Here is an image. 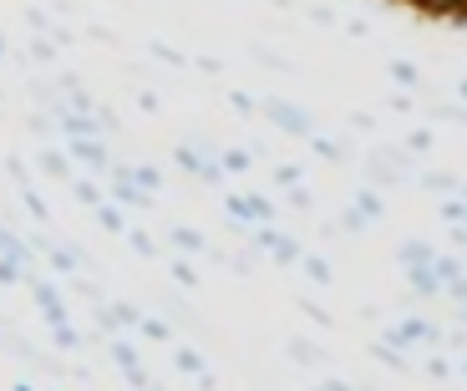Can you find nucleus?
<instances>
[{"label":"nucleus","mask_w":467,"mask_h":391,"mask_svg":"<svg viewBox=\"0 0 467 391\" xmlns=\"http://www.w3.org/2000/svg\"><path fill=\"white\" fill-rule=\"evenodd\" d=\"M259 118H265L275 132H285V138H300V142L316 132V112H305L300 102H290V97H280V92L259 97Z\"/></svg>","instance_id":"f257e3e1"},{"label":"nucleus","mask_w":467,"mask_h":391,"mask_svg":"<svg viewBox=\"0 0 467 391\" xmlns=\"http://www.w3.org/2000/svg\"><path fill=\"white\" fill-rule=\"evenodd\" d=\"M244 244H254V249H265L269 254V264H285V270H295L300 264V254H305V244L295 234H280L275 224H254L244 234Z\"/></svg>","instance_id":"f03ea898"},{"label":"nucleus","mask_w":467,"mask_h":391,"mask_svg":"<svg viewBox=\"0 0 467 391\" xmlns=\"http://www.w3.org/2000/svg\"><path fill=\"white\" fill-rule=\"evenodd\" d=\"M223 213H229V224H275V203L265 193H223Z\"/></svg>","instance_id":"7ed1b4c3"},{"label":"nucleus","mask_w":467,"mask_h":391,"mask_svg":"<svg viewBox=\"0 0 467 391\" xmlns=\"http://www.w3.org/2000/svg\"><path fill=\"white\" fill-rule=\"evenodd\" d=\"M107 355H112V366L122 371V381H128L132 391H148V366H142V355L132 341H122V335H107Z\"/></svg>","instance_id":"20e7f679"},{"label":"nucleus","mask_w":467,"mask_h":391,"mask_svg":"<svg viewBox=\"0 0 467 391\" xmlns=\"http://www.w3.org/2000/svg\"><path fill=\"white\" fill-rule=\"evenodd\" d=\"M67 158L77 168H87V173H97V178H107V168H112L107 138H67Z\"/></svg>","instance_id":"39448f33"},{"label":"nucleus","mask_w":467,"mask_h":391,"mask_svg":"<svg viewBox=\"0 0 467 391\" xmlns=\"http://www.w3.org/2000/svg\"><path fill=\"white\" fill-rule=\"evenodd\" d=\"M26 290H31V305L47 315V325H57V320H71L67 315V300H61V284L57 280H41V274H26Z\"/></svg>","instance_id":"423d86ee"},{"label":"nucleus","mask_w":467,"mask_h":391,"mask_svg":"<svg viewBox=\"0 0 467 391\" xmlns=\"http://www.w3.org/2000/svg\"><path fill=\"white\" fill-rule=\"evenodd\" d=\"M432 274H437V284H442V295H452V305H462V290H467V280H462V254H447V249H432Z\"/></svg>","instance_id":"0eeeda50"},{"label":"nucleus","mask_w":467,"mask_h":391,"mask_svg":"<svg viewBox=\"0 0 467 391\" xmlns=\"http://www.w3.org/2000/svg\"><path fill=\"white\" fill-rule=\"evenodd\" d=\"M0 351H11L21 366H41V355H47L31 335L21 331V325H16V320H5V315H0Z\"/></svg>","instance_id":"6e6552de"},{"label":"nucleus","mask_w":467,"mask_h":391,"mask_svg":"<svg viewBox=\"0 0 467 391\" xmlns=\"http://www.w3.org/2000/svg\"><path fill=\"white\" fill-rule=\"evenodd\" d=\"M310 153L316 158H326V163H336V168H356V148H350L346 138H326V132H310Z\"/></svg>","instance_id":"1a4fd4ad"},{"label":"nucleus","mask_w":467,"mask_h":391,"mask_svg":"<svg viewBox=\"0 0 467 391\" xmlns=\"http://www.w3.org/2000/svg\"><path fill=\"white\" fill-rule=\"evenodd\" d=\"M168 244H173L178 254H183V260H203L213 239L203 234V229H193V224H173V229H168Z\"/></svg>","instance_id":"9d476101"},{"label":"nucleus","mask_w":467,"mask_h":391,"mask_svg":"<svg viewBox=\"0 0 467 391\" xmlns=\"http://www.w3.org/2000/svg\"><path fill=\"white\" fill-rule=\"evenodd\" d=\"M11 61H21V67H36V71H57L61 46H57V41H47V36H31V41H26V57H11Z\"/></svg>","instance_id":"9b49d317"},{"label":"nucleus","mask_w":467,"mask_h":391,"mask_svg":"<svg viewBox=\"0 0 467 391\" xmlns=\"http://www.w3.org/2000/svg\"><path fill=\"white\" fill-rule=\"evenodd\" d=\"M285 355H290L295 366H305V371L330 366V351H320V345H316V341H305V335H290V341H285Z\"/></svg>","instance_id":"f8f14e48"},{"label":"nucleus","mask_w":467,"mask_h":391,"mask_svg":"<svg viewBox=\"0 0 467 391\" xmlns=\"http://www.w3.org/2000/svg\"><path fill=\"white\" fill-rule=\"evenodd\" d=\"M71 158H67V148H41V153H36V173L41 178H57V183H67V178H77L71 173Z\"/></svg>","instance_id":"ddd939ff"},{"label":"nucleus","mask_w":467,"mask_h":391,"mask_svg":"<svg viewBox=\"0 0 467 391\" xmlns=\"http://www.w3.org/2000/svg\"><path fill=\"white\" fill-rule=\"evenodd\" d=\"M249 61H259V67L280 71V77H295V61L285 57V51H275L269 41H249Z\"/></svg>","instance_id":"4468645a"},{"label":"nucleus","mask_w":467,"mask_h":391,"mask_svg":"<svg viewBox=\"0 0 467 391\" xmlns=\"http://www.w3.org/2000/svg\"><path fill=\"white\" fill-rule=\"evenodd\" d=\"M295 270H305V280H310V284H320V290H330V284H336V264H330V260H320V254H310V249L300 254V264H295Z\"/></svg>","instance_id":"2eb2a0df"},{"label":"nucleus","mask_w":467,"mask_h":391,"mask_svg":"<svg viewBox=\"0 0 467 391\" xmlns=\"http://www.w3.org/2000/svg\"><path fill=\"white\" fill-rule=\"evenodd\" d=\"M350 209L361 213V219H366L371 229L386 219V209H381V189H356V193H350Z\"/></svg>","instance_id":"dca6fc26"},{"label":"nucleus","mask_w":467,"mask_h":391,"mask_svg":"<svg viewBox=\"0 0 467 391\" xmlns=\"http://www.w3.org/2000/svg\"><path fill=\"white\" fill-rule=\"evenodd\" d=\"M407 284H411V295H417V300H437V295H442V284H437L432 264H411V270H407Z\"/></svg>","instance_id":"f3484780"},{"label":"nucleus","mask_w":467,"mask_h":391,"mask_svg":"<svg viewBox=\"0 0 467 391\" xmlns=\"http://www.w3.org/2000/svg\"><path fill=\"white\" fill-rule=\"evenodd\" d=\"M366 351H371V361H381V366H391V371H411V366H417V361H411L407 351H397V345H386L381 335H376V341H366Z\"/></svg>","instance_id":"a211bd4d"},{"label":"nucleus","mask_w":467,"mask_h":391,"mask_svg":"<svg viewBox=\"0 0 467 391\" xmlns=\"http://www.w3.org/2000/svg\"><path fill=\"white\" fill-rule=\"evenodd\" d=\"M138 335H142V341H152V345H173L178 325H173V320H163V315H142L138 320Z\"/></svg>","instance_id":"6ab92c4d"},{"label":"nucleus","mask_w":467,"mask_h":391,"mask_svg":"<svg viewBox=\"0 0 467 391\" xmlns=\"http://www.w3.org/2000/svg\"><path fill=\"white\" fill-rule=\"evenodd\" d=\"M128 178L138 183L142 193H152V199H158V193H163V183H168V173H163L158 163H132V168H128Z\"/></svg>","instance_id":"aec40b11"},{"label":"nucleus","mask_w":467,"mask_h":391,"mask_svg":"<svg viewBox=\"0 0 467 391\" xmlns=\"http://www.w3.org/2000/svg\"><path fill=\"white\" fill-rule=\"evenodd\" d=\"M417 183H421L427 193H442V199H447V193H462V178H457V168H452V173H447V168H432V173H417Z\"/></svg>","instance_id":"412c9836"},{"label":"nucleus","mask_w":467,"mask_h":391,"mask_svg":"<svg viewBox=\"0 0 467 391\" xmlns=\"http://www.w3.org/2000/svg\"><path fill=\"white\" fill-rule=\"evenodd\" d=\"M163 320H173V325H188V331H199V325H203V320H199V310H193V305H183V300H178L173 290L163 295Z\"/></svg>","instance_id":"4be33fe9"},{"label":"nucleus","mask_w":467,"mask_h":391,"mask_svg":"<svg viewBox=\"0 0 467 391\" xmlns=\"http://www.w3.org/2000/svg\"><path fill=\"white\" fill-rule=\"evenodd\" d=\"M219 168H223V178H249L254 158H249V148H219Z\"/></svg>","instance_id":"5701e85b"},{"label":"nucleus","mask_w":467,"mask_h":391,"mask_svg":"<svg viewBox=\"0 0 467 391\" xmlns=\"http://www.w3.org/2000/svg\"><path fill=\"white\" fill-rule=\"evenodd\" d=\"M71 183V193H77V203H87V209H97V203L107 199V189H102V178L97 173H87V178H67Z\"/></svg>","instance_id":"b1692460"},{"label":"nucleus","mask_w":467,"mask_h":391,"mask_svg":"<svg viewBox=\"0 0 467 391\" xmlns=\"http://www.w3.org/2000/svg\"><path fill=\"white\" fill-rule=\"evenodd\" d=\"M397 264H401V270H411V264H432V244H427V239H401V244H397Z\"/></svg>","instance_id":"393cba45"},{"label":"nucleus","mask_w":467,"mask_h":391,"mask_svg":"<svg viewBox=\"0 0 467 391\" xmlns=\"http://www.w3.org/2000/svg\"><path fill=\"white\" fill-rule=\"evenodd\" d=\"M107 315H112L117 335H122V331H138V320H142V310L132 305V300H107Z\"/></svg>","instance_id":"a878e982"},{"label":"nucleus","mask_w":467,"mask_h":391,"mask_svg":"<svg viewBox=\"0 0 467 391\" xmlns=\"http://www.w3.org/2000/svg\"><path fill=\"white\" fill-rule=\"evenodd\" d=\"M92 219L107 229V234H122V229H128V213H122V203H112V199H102V203H97V209H92Z\"/></svg>","instance_id":"bb28decb"},{"label":"nucleus","mask_w":467,"mask_h":391,"mask_svg":"<svg viewBox=\"0 0 467 391\" xmlns=\"http://www.w3.org/2000/svg\"><path fill=\"white\" fill-rule=\"evenodd\" d=\"M51 345H57V351H87V335H77L71 320H57V325H51Z\"/></svg>","instance_id":"cd10ccee"},{"label":"nucleus","mask_w":467,"mask_h":391,"mask_svg":"<svg viewBox=\"0 0 467 391\" xmlns=\"http://www.w3.org/2000/svg\"><path fill=\"white\" fill-rule=\"evenodd\" d=\"M437 219H442L447 229H462V219H467V199H462V193H447V199L437 203Z\"/></svg>","instance_id":"c85d7f7f"},{"label":"nucleus","mask_w":467,"mask_h":391,"mask_svg":"<svg viewBox=\"0 0 467 391\" xmlns=\"http://www.w3.org/2000/svg\"><path fill=\"white\" fill-rule=\"evenodd\" d=\"M173 366L183 371V376H203V371H209V361H203L193 345H173Z\"/></svg>","instance_id":"c756f323"},{"label":"nucleus","mask_w":467,"mask_h":391,"mask_svg":"<svg viewBox=\"0 0 467 391\" xmlns=\"http://www.w3.org/2000/svg\"><path fill=\"white\" fill-rule=\"evenodd\" d=\"M122 239L132 244V254H138V260H158V244H152V234H148V229L128 224V229H122Z\"/></svg>","instance_id":"7c9ffc66"},{"label":"nucleus","mask_w":467,"mask_h":391,"mask_svg":"<svg viewBox=\"0 0 467 391\" xmlns=\"http://www.w3.org/2000/svg\"><path fill=\"white\" fill-rule=\"evenodd\" d=\"M386 71H391V82H397V87H411V92L421 87V67H417V61H407V57H397Z\"/></svg>","instance_id":"2f4dec72"},{"label":"nucleus","mask_w":467,"mask_h":391,"mask_svg":"<svg viewBox=\"0 0 467 391\" xmlns=\"http://www.w3.org/2000/svg\"><path fill=\"white\" fill-rule=\"evenodd\" d=\"M407 5L421 15H432V21H447L452 11H462V0H407Z\"/></svg>","instance_id":"473e14b6"},{"label":"nucleus","mask_w":467,"mask_h":391,"mask_svg":"<svg viewBox=\"0 0 467 391\" xmlns=\"http://www.w3.org/2000/svg\"><path fill=\"white\" fill-rule=\"evenodd\" d=\"M269 183H275V189H295V183H305V168L300 163H275L269 168Z\"/></svg>","instance_id":"72a5a7b5"},{"label":"nucleus","mask_w":467,"mask_h":391,"mask_svg":"<svg viewBox=\"0 0 467 391\" xmlns=\"http://www.w3.org/2000/svg\"><path fill=\"white\" fill-rule=\"evenodd\" d=\"M21 203H26V213H31L36 224H51V203L36 193V183H31V189H21Z\"/></svg>","instance_id":"f704fd0d"},{"label":"nucleus","mask_w":467,"mask_h":391,"mask_svg":"<svg viewBox=\"0 0 467 391\" xmlns=\"http://www.w3.org/2000/svg\"><path fill=\"white\" fill-rule=\"evenodd\" d=\"M421 371H427V376H432V381H452L457 376V366H452V361H447V355H421Z\"/></svg>","instance_id":"c9c22d12"},{"label":"nucleus","mask_w":467,"mask_h":391,"mask_svg":"<svg viewBox=\"0 0 467 391\" xmlns=\"http://www.w3.org/2000/svg\"><path fill=\"white\" fill-rule=\"evenodd\" d=\"M26 264L21 260H5V254H0V290H16V284H26Z\"/></svg>","instance_id":"e433bc0d"},{"label":"nucleus","mask_w":467,"mask_h":391,"mask_svg":"<svg viewBox=\"0 0 467 391\" xmlns=\"http://www.w3.org/2000/svg\"><path fill=\"white\" fill-rule=\"evenodd\" d=\"M148 57L163 61V67H188V57L178 46H168V41H148Z\"/></svg>","instance_id":"4c0bfd02"},{"label":"nucleus","mask_w":467,"mask_h":391,"mask_svg":"<svg viewBox=\"0 0 467 391\" xmlns=\"http://www.w3.org/2000/svg\"><path fill=\"white\" fill-rule=\"evenodd\" d=\"M168 274H173V280L178 284H183V290H199V270H193V264H188V260H168Z\"/></svg>","instance_id":"58836bf2"},{"label":"nucleus","mask_w":467,"mask_h":391,"mask_svg":"<svg viewBox=\"0 0 467 391\" xmlns=\"http://www.w3.org/2000/svg\"><path fill=\"white\" fill-rule=\"evenodd\" d=\"M5 173H11V183H16V189H31V183H36V178H31V168H26V158H21V153H11V158H5Z\"/></svg>","instance_id":"ea45409f"},{"label":"nucleus","mask_w":467,"mask_h":391,"mask_svg":"<svg viewBox=\"0 0 467 391\" xmlns=\"http://www.w3.org/2000/svg\"><path fill=\"white\" fill-rule=\"evenodd\" d=\"M401 148H407L411 158L432 153V132H427V128H411V132H407V142H401Z\"/></svg>","instance_id":"a19ab883"},{"label":"nucleus","mask_w":467,"mask_h":391,"mask_svg":"<svg viewBox=\"0 0 467 391\" xmlns=\"http://www.w3.org/2000/svg\"><path fill=\"white\" fill-rule=\"evenodd\" d=\"M26 132H31V138H41V142H51V132H57V122H51L47 112H31V118H26Z\"/></svg>","instance_id":"79ce46f5"},{"label":"nucleus","mask_w":467,"mask_h":391,"mask_svg":"<svg viewBox=\"0 0 467 391\" xmlns=\"http://www.w3.org/2000/svg\"><path fill=\"white\" fill-rule=\"evenodd\" d=\"M285 193H290V209L295 213H316V193L305 189V183H295V189H285Z\"/></svg>","instance_id":"37998d69"},{"label":"nucleus","mask_w":467,"mask_h":391,"mask_svg":"<svg viewBox=\"0 0 467 391\" xmlns=\"http://www.w3.org/2000/svg\"><path fill=\"white\" fill-rule=\"evenodd\" d=\"M188 148H193L199 158H219L223 142H219V138H209V132H193V138H188Z\"/></svg>","instance_id":"c03bdc74"},{"label":"nucleus","mask_w":467,"mask_h":391,"mask_svg":"<svg viewBox=\"0 0 467 391\" xmlns=\"http://www.w3.org/2000/svg\"><path fill=\"white\" fill-rule=\"evenodd\" d=\"M229 102H234V112H244V118H259V97H249V92H239V87H234Z\"/></svg>","instance_id":"a18cd8bd"},{"label":"nucleus","mask_w":467,"mask_h":391,"mask_svg":"<svg viewBox=\"0 0 467 391\" xmlns=\"http://www.w3.org/2000/svg\"><path fill=\"white\" fill-rule=\"evenodd\" d=\"M336 229H346V234H366L371 224H366V219H361L356 209H340V224H336Z\"/></svg>","instance_id":"49530a36"},{"label":"nucleus","mask_w":467,"mask_h":391,"mask_svg":"<svg viewBox=\"0 0 467 391\" xmlns=\"http://www.w3.org/2000/svg\"><path fill=\"white\" fill-rule=\"evenodd\" d=\"M305 15H310V21H316V26H340L336 5H310V11H305Z\"/></svg>","instance_id":"de8ad7c7"},{"label":"nucleus","mask_w":467,"mask_h":391,"mask_svg":"<svg viewBox=\"0 0 467 391\" xmlns=\"http://www.w3.org/2000/svg\"><path fill=\"white\" fill-rule=\"evenodd\" d=\"M300 315H310L316 325H330V310H326V305H316V300H300Z\"/></svg>","instance_id":"09e8293b"},{"label":"nucleus","mask_w":467,"mask_h":391,"mask_svg":"<svg viewBox=\"0 0 467 391\" xmlns=\"http://www.w3.org/2000/svg\"><path fill=\"white\" fill-rule=\"evenodd\" d=\"M310 391H356V386H350V381H340V376H320Z\"/></svg>","instance_id":"8fccbe9b"},{"label":"nucleus","mask_w":467,"mask_h":391,"mask_svg":"<svg viewBox=\"0 0 467 391\" xmlns=\"http://www.w3.org/2000/svg\"><path fill=\"white\" fill-rule=\"evenodd\" d=\"M371 128H376L371 112H350V132H371Z\"/></svg>","instance_id":"3c124183"},{"label":"nucleus","mask_w":467,"mask_h":391,"mask_svg":"<svg viewBox=\"0 0 467 391\" xmlns=\"http://www.w3.org/2000/svg\"><path fill=\"white\" fill-rule=\"evenodd\" d=\"M193 67H199V71H223V61L219 57H193Z\"/></svg>","instance_id":"603ef678"},{"label":"nucleus","mask_w":467,"mask_h":391,"mask_svg":"<svg viewBox=\"0 0 467 391\" xmlns=\"http://www.w3.org/2000/svg\"><path fill=\"white\" fill-rule=\"evenodd\" d=\"M16 51H11V41H5V31H0V61H11Z\"/></svg>","instance_id":"864d4df0"},{"label":"nucleus","mask_w":467,"mask_h":391,"mask_svg":"<svg viewBox=\"0 0 467 391\" xmlns=\"http://www.w3.org/2000/svg\"><path fill=\"white\" fill-rule=\"evenodd\" d=\"M16 224H5V219H0V254H5V234H11Z\"/></svg>","instance_id":"5fc2aeb1"},{"label":"nucleus","mask_w":467,"mask_h":391,"mask_svg":"<svg viewBox=\"0 0 467 391\" xmlns=\"http://www.w3.org/2000/svg\"><path fill=\"white\" fill-rule=\"evenodd\" d=\"M269 5H280V11H295V5H300V0H269Z\"/></svg>","instance_id":"6e6d98bb"},{"label":"nucleus","mask_w":467,"mask_h":391,"mask_svg":"<svg viewBox=\"0 0 467 391\" xmlns=\"http://www.w3.org/2000/svg\"><path fill=\"white\" fill-rule=\"evenodd\" d=\"M376 5H386V11H397V5H407V0H376Z\"/></svg>","instance_id":"4d7b16f0"},{"label":"nucleus","mask_w":467,"mask_h":391,"mask_svg":"<svg viewBox=\"0 0 467 391\" xmlns=\"http://www.w3.org/2000/svg\"><path fill=\"white\" fill-rule=\"evenodd\" d=\"M11 391H36V386H31V381H16V386H11Z\"/></svg>","instance_id":"13d9d810"},{"label":"nucleus","mask_w":467,"mask_h":391,"mask_svg":"<svg viewBox=\"0 0 467 391\" xmlns=\"http://www.w3.org/2000/svg\"><path fill=\"white\" fill-rule=\"evenodd\" d=\"M0 107H5V92H0Z\"/></svg>","instance_id":"bf43d9fd"}]
</instances>
